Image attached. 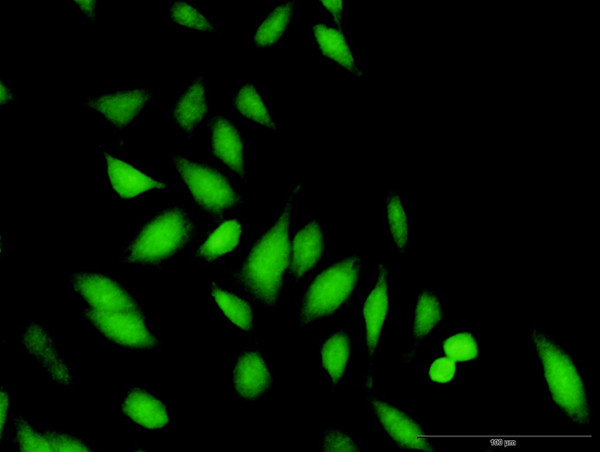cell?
Wrapping results in <instances>:
<instances>
[{
  "label": "cell",
  "mask_w": 600,
  "mask_h": 452,
  "mask_svg": "<svg viewBox=\"0 0 600 452\" xmlns=\"http://www.w3.org/2000/svg\"><path fill=\"white\" fill-rule=\"evenodd\" d=\"M12 99L11 90L2 82L1 83V104H6Z\"/></svg>",
  "instance_id": "cell-34"
},
{
  "label": "cell",
  "mask_w": 600,
  "mask_h": 452,
  "mask_svg": "<svg viewBox=\"0 0 600 452\" xmlns=\"http://www.w3.org/2000/svg\"><path fill=\"white\" fill-rule=\"evenodd\" d=\"M211 109V98L202 76L191 80L173 103L171 116L175 127L183 134L194 133L205 121Z\"/></svg>",
  "instance_id": "cell-16"
},
{
  "label": "cell",
  "mask_w": 600,
  "mask_h": 452,
  "mask_svg": "<svg viewBox=\"0 0 600 452\" xmlns=\"http://www.w3.org/2000/svg\"><path fill=\"white\" fill-rule=\"evenodd\" d=\"M445 315V304L435 290L422 289L414 296L409 307L410 344L405 362H409L417 348L439 329Z\"/></svg>",
  "instance_id": "cell-13"
},
{
  "label": "cell",
  "mask_w": 600,
  "mask_h": 452,
  "mask_svg": "<svg viewBox=\"0 0 600 452\" xmlns=\"http://www.w3.org/2000/svg\"><path fill=\"white\" fill-rule=\"evenodd\" d=\"M172 165L190 198L205 212L221 215L241 204L238 189L212 166L183 155H174Z\"/></svg>",
  "instance_id": "cell-5"
},
{
  "label": "cell",
  "mask_w": 600,
  "mask_h": 452,
  "mask_svg": "<svg viewBox=\"0 0 600 452\" xmlns=\"http://www.w3.org/2000/svg\"><path fill=\"white\" fill-rule=\"evenodd\" d=\"M16 437L22 451H89L90 448L70 435L43 432L23 419L16 421Z\"/></svg>",
  "instance_id": "cell-24"
},
{
  "label": "cell",
  "mask_w": 600,
  "mask_h": 452,
  "mask_svg": "<svg viewBox=\"0 0 600 452\" xmlns=\"http://www.w3.org/2000/svg\"><path fill=\"white\" fill-rule=\"evenodd\" d=\"M246 233L245 223L236 218L220 221L204 236L196 254L206 262H217L233 254Z\"/></svg>",
  "instance_id": "cell-21"
},
{
  "label": "cell",
  "mask_w": 600,
  "mask_h": 452,
  "mask_svg": "<svg viewBox=\"0 0 600 452\" xmlns=\"http://www.w3.org/2000/svg\"><path fill=\"white\" fill-rule=\"evenodd\" d=\"M383 223L393 249L398 253H405L408 248L411 219L407 202L397 190H391L386 195Z\"/></svg>",
  "instance_id": "cell-25"
},
{
  "label": "cell",
  "mask_w": 600,
  "mask_h": 452,
  "mask_svg": "<svg viewBox=\"0 0 600 452\" xmlns=\"http://www.w3.org/2000/svg\"><path fill=\"white\" fill-rule=\"evenodd\" d=\"M301 193L302 183L293 185L271 222L244 254L236 272L244 292L267 309L279 301L289 274L290 225Z\"/></svg>",
  "instance_id": "cell-1"
},
{
  "label": "cell",
  "mask_w": 600,
  "mask_h": 452,
  "mask_svg": "<svg viewBox=\"0 0 600 452\" xmlns=\"http://www.w3.org/2000/svg\"><path fill=\"white\" fill-rule=\"evenodd\" d=\"M362 274L357 255L335 258L312 277L299 305L298 322L311 326L340 312L355 295Z\"/></svg>",
  "instance_id": "cell-3"
},
{
  "label": "cell",
  "mask_w": 600,
  "mask_h": 452,
  "mask_svg": "<svg viewBox=\"0 0 600 452\" xmlns=\"http://www.w3.org/2000/svg\"><path fill=\"white\" fill-rule=\"evenodd\" d=\"M75 5L82 11L84 14L91 18L95 14L96 2L95 1H74Z\"/></svg>",
  "instance_id": "cell-32"
},
{
  "label": "cell",
  "mask_w": 600,
  "mask_h": 452,
  "mask_svg": "<svg viewBox=\"0 0 600 452\" xmlns=\"http://www.w3.org/2000/svg\"><path fill=\"white\" fill-rule=\"evenodd\" d=\"M210 295L225 322L242 333L253 332L254 312L246 297L218 283L211 285Z\"/></svg>",
  "instance_id": "cell-23"
},
{
  "label": "cell",
  "mask_w": 600,
  "mask_h": 452,
  "mask_svg": "<svg viewBox=\"0 0 600 452\" xmlns=\"http://www.w3.org/2000/svg\"><path fill=\"white\" fill-rule=\"evenodd\" d=\"M1 433L3 434V430L5 427L6 417H7V408H8V396L5 392H1Z\"/></svg>",
  "instance_id": "cell-33"
},
{
  "label": "cell",
  "mask_w": 600,
  "mask_h": 452,
  "mask_svg": "<svg viewBox=\"0 0 600 452\" xmlns=\"http://www.w3.org/2000/svg\"><path fill=\"white\" fill-rule=\"evenodd\" d=\"M352 339L346 329H336L322 340L318 350L321 371L331 386H340L349 371Z\"/></svg>",
  "instance_id": "cell-20"
},
{
  "label": "cell",
  "mask_w": 600,
  "mask_h": 452,
  "mask_svg": "<svg viewBox=\"0 0 600 452\" xmlns=\"http://www.w3.org/2000/svg\"><path fill=\"white\" fill-rule=\"evenodd\" d=\"M169 20L174 26L184 30L200 33L217 31L210 14L199 4L193 2H173L169 9Z\"/></svg>",
  "instance_id": "cell-27"
},
{
  "label": "cell",
  "mask_w": 600,
  "mask_h": 452,
  "mask_svg": "<svg viewBox=\"0 0 600 452\" xmlns=\"http://www.w3.org/2000/svg\"><path fill=\"white\" fill-rule=\"evenodd\" d=\"M441 350L457 363L471 362L479 355L476 333L469 329L449 331L442 339Z\"/></svg>",
  "instance_id": "cell-28"
},
{
  "label": "cell",
  "mask_w": 600,
  "mask_h": 452,
  "mask_svg": "<svg viewBox=\"0 0 600 452\" xmlns=\"http://www.w3.org/2000/svg\"><path fill=\"white\" fill-rule=\"evenodd\" d=\"M367 382L366 401L379 432L395 447L406 451H435L436 445L420 420L396 402L376 394Z\"/></svg>",
  "instance_id": "cell-6"
},
{
  "label": "cell",
  "mask_w": 600,
  "mask_h": 452,
  "mask_svg": "<svg viewBox=\"0 0 600 452\" xmlns=\"http://www.w3.org/2000/svg\"><path fill=\"white\" fill-rule=\"evenodd\" d=\"M233 104L239 115L249 123L276 133L278 122L259 84L246 81L235 91Z\"/></svg>",
  "instance_id": "cell-22"
},
{
  "label": "cell",
  "mask_w": 600,
  "mask_h": 452,
  "mask_svg": "<svg viewBox=\"0 0 600 452\" xmlns=\"http://www.w3.org/2000/svg\"><path fill=\"white\" fill-rule=\"evenodd\" d=\"M74 293L93 309L138 310L135 298L115 279L95 272L71 275Z\"/></svg>",
  "instance_id": "cell-11"
},
{
  "label": "cell",
  "mask_w": 600,
  "mask_h": 452,
  "mask_svg": "<svg viewBox=\"0 0 600 452\" xmlns=\"http://www.w3.org/2000/svg\"><path fill=\"white\" fill-rule=\"evenodd\" d=\"M325 239L317 219L302 223L290 239L289 276L294 281L304 278L321 260Z\"/></svg>",
  "instance_id": "cell-14"
},
{
  "label": "cell",
  "mask_w": 600,
  "mask_h": 452,
  "mask_svg": "<svg viewBox=\"0 0 600 452\" xmlns=\"http://www.w3.org/2000/svg\"><path fill=\"white\" fill-rule=\"evenodd\" d=\"M458 363L446 355L433 357L426 368V377L432 384L448 385L458 375Z\"/></svg>",
  "instance_id": "cell-29"
},
{
  "label": "cell",
  "mask_w": 600,
  "mask_h": 452,
  "mask_svg": "<svg viewBox=\"0 0 600 452\" xmlns=\"http://www.w3.org/2000/svg\"><path fill=\"white\" fill-rule=\"evenodd\" d=\"M529 347L548 402L571 423L588 426L592 406L580 361L562 342L539 328L529 330Z\"/></svg>",
  "instance_id": "cell-2"
},
{
  "label": "cell",
  "mask_w": 600,
  "mask_h": 452,
  "mask_svg": "<svg viewBox=\"0 0 600 452\" xmlns=\"http://www.w3.org/2000/svg\"><path fill=\"white\" fill-rule=\"evenodd\" d=\"M390 309V272L387 265L380 262L361 305V341L370 360L380 348Z\"/></svg>",
  "instance_id": "cell-7"
},
{
  "label": "cell",
  "mask_w": 600,
  "mask_h": 452,
  "mask_svg": "<svg viewBox=\"0 0 600 452\" xmlns=\"http://www.w3.org/2000/svg\"><path fill=\"white\" fill-rule=\"evenodd\" d=\"M317 6L327 17V20L346 30L342 1H318Z\"/></svg>",
  "instance_id": "cell-31"
},
{
  "label": "cell",
  "mask_w": 600,
  "mask_h": 452,
  "mask_svg": "<svg viewBox=\"0 0 600 452\" xmlns=\"http://www.w3.org/2000/svg\"><path fill=\"white\" fill-rule=\"evenodd\" d=\"M109 187L123 200H131L147 192L165 188V183L147 175L129 163L104 154Z\"/></svg>",
  "instance_id": "cell-18"
},
{
  "label": "cell",
  "mask_w": 600,
  "mask_h": 452,
  "mask_svg": "<svg viewBox=\"0 0 600 452\" xmlns=\"http://www.w3.org/2000/svg\"><path fill=\"white\" fill-rule=\"evenodd\" d=\"M123 411L135 424L147 429H160L169 422L163 403L152 394L132 389L123 400Z\"/></svg>",
  "instance_id": "cell-26"
},
{
  "label": "cell",
  "mask_w": 600,
  "mask_h": 452,
  "mask_svg": "<svg viewBox=\"0 0 600 452\" xmlns=\"http://www.w3.org/2000/svg\"><path fill=\"white\" fill-rule=\"evenodd\" d=\"M195 228L192 216L172 206L149 218L124 249V259L136 264H157L182 250Z\"/></svg>",
  "instance_id": "cell-4"
},
{
  "label": "cell",
  "mask_w": 600,
  "mask_h": 452,
  "mask_svg": "<svg viewBox=\"0 0 600 452\" xmlns=\"http://www.w3.org/2000/svg\"><path fill=\"white\" fill-rule=\"evenodd\" d=\"M26 351L45 370L49 378L62 385H69L71 374L50 334L39 324H29L22 333Z\"/></svg>",
  "instance_id": "cell-17"
},
{
  "label": "cell",
  "mask_w": 600,
  "mask_h": 452,
  "mask_svg": "<svg viewBox=\"0 0 600 452\" xmlns=\"http://www.w3.org/2000/svg\"><path fill=\"white\" fill-rule=\"evenodd\" d=\"M294 1H280L261 11L249 35V47L278 45L286 36L295 17Z\"/></svg>",
  "instance_id": "cell-19"
},
{
  "label": "cell",
  "mask_w": 600,
  "mask_h": 452,
  "mask_svg": "<svg viewBox=\"0 0 600 452\" xmlns=\"http://www.w3.org/2000/svg\"><path fill=\"white\" fill-rule=\"evenodd\" d=\"M211 149L214 157L233 174L246 177V146L241 131L225 115H217L210 128Z\"/></svg>",
  "instance_id": "cell-15"
},
{
  "label": "cell",
  "mask_w": 600,
  "mask_h": 452,
  "mask_svg": "<svg viewBox=\"0 0 600 452\" xmlns=\"http://www.w3.org/2000/svg\"><path fill=\"white\" fill-rule=\"evenodd\" d=\"M85 319L103 337L130 348H151L157 340L138 310H101L88 308Z\"/></svg>",
  "instance_id": "cell-8"
},
{
  "label": "cell",
  "mask_w": 600,
  "mask_h": 452,
  "mask_svg": "<svg viewBox=\"0 0 600 452\" xmlns=\"http://www.w3.org/2000/svg\"><path fill=\"white\" fill-rule=\"evenodd\" d=\"M152 97V91L144 88L103 91L88 97L84 105L108 124L126 127L137 119Z\"/></svg>",
  "instance_id": "cell-12"
},
{
  "label": "cell",
  "mask_w": 600,
  "mask_h": 452,
  "mask_svg": "<svg viewBox=\"0 0 600 452\" xmlns=\"http://www.w3.org/2000/svg\"><path fill=\"white\" fill-rule=\"evenodd\" d=\"M320 448L325 452L361 450L359 442L351 434L339 428H328L321 434Z\"/></svg>",
  "instance_id": "cell-30"
},
{
  "label": "cell",
  "mask_w": 600,
  "mask_h": 452,
  "mask_svg": "<svg viewBox=\"0 0 600 452\" xmlns=\"http://www.w3.org/2000/svg\"><path fill=\"white\" fill-rule=\"evenodd\" d=\"M311 37L315 52L326 63L352 78L365 75L346 30L327 19H317L312 24Z\"/></svg>",
  "instance_id": "cell-9"
},
{
  "label": "cell",
  "mask_w": 600,
  "mask_h": 452,
  "mask_svg": "<svg viewBox=\"0 0 600 452\" xmlns=\"http://www.w3.org/2000/svg\"><path fill=\"white\" fill-rule=\"evenodd\" d=\"M275 383V373L263 351L249 346L240 351L233 364V388L244 402L264 397Z\"/></svg>",
  "instance_id": "cell-10"
}]
</instances>
